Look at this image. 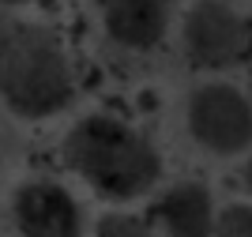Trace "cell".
<instances>
[{
	"label": "cell",
	"mask_w": 252,
	"mask_h": 237,
	"mask_svg": "<svg viewBox=\"0 0 252 237\" xmlns=\"http://www.w3.org/2000/svg\"><path fill=\"white\" fill-rule=\"evenodd\" d=\"M4 4H31V0H4Z\"/></svg>",
	"instance_id": "obj_11"
},
{
	"label": "cell",
	"mask_w": 252,
	"mask_h": 237,
	"mask_svg": "<svg viewBox=\"0 0 252 237\" xmlns=\"http://www.w3.org/2000/svg\"><path fill=\"white\" fill-rule=\"evenodd\" d=\"M185 53L200 68H233L252 53V27L226 0H200L185 15Z\"/></svg>",
	"instance_id": "obj_4"
},
{
	"label": "cell",
	"mask_w": 252,
	"mask_h": 237,
	"mask_svg": "<svg viewBox=\"0 0 252 237\" xmlns=\"http://www.w3.org/2000/svg\"><path fill=\"white\" fill-rule=\"evenodd\" d=\"M94 237H155L139 218H128V215H105L98 218Z\"/></svg>",
	"instance_id": "obj_9"
},
{
	"label": "cell",
	"mask_w": 252,
	"mask_h": 237,
	"mask_svg": "<svg viewBox=\"0 0 252 237\" xmlns=\"http://www.w3.org/2000/svg\"><path fill=\"white\" fill-rule=\"evenodd\" d=\"M64 162L109 200L143 196L158 181V151L147 135L117 117H87L64 135Z\"/></svg>",
	"instance_id": "obj_1"
},
{
	"label": "cell",
	"mask_w": 252,
	"mask_h": 237,
	"mask_svg": "<svg viewBox=\"0 0 252 237\" xmlns=\"http://www.w3.org/2000/svg\"><path fill=\"white\" fill-rule=\"evenodd\" d=\"M241 181H245V188H249V192H252V158H249V162H245V173H241Z\"/></svg>",
	"instance_id": "obj_10"
},
{
	"label": "cell",
	"mask_w": 252,
	"mask_h": 237,
	"mask_svg": "<svg viewBox=\"0 0 252 237\" xmlns=\"http://www.w3.org/2000/svg\"><path fill=\"white\" fill-rule=\"evenodd\" d=\"M169 11H173V0H105L102 23H105V34L117 45L155 49L166 38Z\"/></svg>",
	"instance_id": "obj_6"
},
{
	"label": "cell",
	"mask_w": 252,
	"mask_h": 237,
	"mask_svg": "<svg viewBox=\"0 0 252 237\" xmlns=\"http://www.w3.org/2000/svg\"><path fill=\"white\" fill-rule=\"evenodd\" d=\"M0 94L15 117L38 121L72 102L75 79L61 38L45 27L19 23L0 41Z\"/></svg>",
	"instance_id": "obj_2"
},
{
	"label": "cell",
	"mask_w": 252,
	"mask_h": 237,
	"mask_svg": "<svg viewBox=\"0 0 252 237\" xmlns=\"http://www.w3.org/2000/svg\"><path fill=\"white\" fill-rule=\"evenodd\" d=\"M15 226L23 237H79V207L61 185L34 181L15 192Z\"/></svg>",
	"instance_id": "obj_5"
},
{
	"label": "cell",
	"mask_w": 252,
	"mask_h": 237,
	"mask_svg": "<svg viewBox=\"0 0 252 237\" xmlns=\"http://www.w3.org/2000/svg\"><path fill=\"white\" fill-rule=\"evenodd\" d=\"M189 135L211 155H241L252 143V102L230 83H203L185 105Z\"/></svg>",
	"instance_id": "obj_3"
},
{
	"label": "cell",
	"mask_w": 252,
	"mask_h": 237,
	"mask_svg": "<svg viewBox=\"0 0 252 237\" xmlns=\"http://www.w3.org/2000/svg\"><path fill=\"white\" fill-rule=\"evenodd\" d=\"M158 222L166 226L169 237H211L219 218L211 211V196L207 188L189 181V185H173L155 207Z\"/></svg>",
	"instance_id": "obj_7"
},
{
	"label": "cell",
	"mask_w": 252,
	"mask_h": 237,
	"mask_svg": "<svg viewBox=\"0 0 252 237\" xmlns=\"http://www.w3.org/2000/svg\"><path fill=\"white\" fill-rule=\"evenodd\" d=\"M215 234L219 237H252V207L249 203H230L219 215Z\"/></svg>",
	"instance_id": "obj_8"
}]
</instances>
